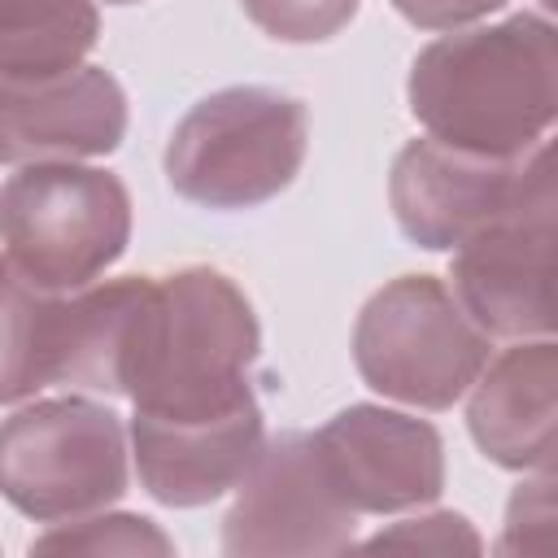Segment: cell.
Here are the masks:
<instances>
[{
	"mask_svg": "<svg viewBox=\"0 0 558 558\" xmlns=\"http://www.w3.org/2000/svg\"><path fill=\"white\" fill-rule=\"evenodd\" d=\"M74 344V292L26 279L0 253V405L65 384Z\"/></svg>",
	"mask_w": 558,
	"mask_h": 558,
	"instance_id": "cell-14",
	"label": "cell"
},
{
	"mask_svg": "<svg viewBox=\"0 0 558 558\" xmlns=\"http://www.w3.org/2000/svg\"><path fill=\"white\" fill-rule=\"evenodd\" d=\"M405 100L440 144L523 157L558 118V31L545 13L449 31L418 48Z\"/></svg>",
	"mask_w": 558,
	"mask_h": 558,
	"instance_id": "cell-2",
	"label": "cell"
},
{
	"mask_svg": "<svg viewBox=\"0 0 558 558\" xmlns=\"http://www.w3.org/2000/svg\"><path fill=\"white\" fill-rule=\"evenodd\" d=\"M466 392V427L488 462L506 471H554L558 349L549 336L519 340L484 362Z\"/></svg>",
	"mask_w": 558,
	"mask_h": 558,
	"instance_id": "cell-13",
	"label": "cell"
},
{
	"mask_svg": "<svg viewBox=\"0 0 558 558\" xmlns=\"http://www.w3.org/2000/svg\"><path fill=\"white\" fill-rule=\"evenodd\" d=\"M371 549H427V554H480L484 549V541H480V532L462 519V514H453V510H436V514H423V519H405V523H392V527H384L379 536H371L366 541Z\"/></svg>",
	"mask_w": 558,
	"mask_h": 558,
	"instance_id": "cell-18",
	"label": "cell"
},
{
	"mask_svg": "<svg viewBox=\"0 0 558 558\" xmlns=\"http://www.w3.org/2000/svg\"><path fill=\"white\" fill-rule=\"evenodd\" d=\"M235 488L240 493L222 519V554L231 558L344 554L353 545L357 514L331 488L305 432L266 440Z\"/></svg>",
	"mask_w": 558,
	"mask_h": 558,
	"instance_id": "cell-8",
	"label": "cell"
},
{
	"mask_svg": "<svg viewBox=\"0 0 558 558\" xmlns=\"http://www.w3.org/2000/svg\"><path fill=\"white\" fill-rule=\"evenodd\" d=\"M262 445H266V423L257 397L192 418L131 414V453H135L140 488L174 510L209 506L222 493H231L257 462Z\"/></svg>",
	"mask_w": 558,
	"mask_h": 558,
	"instance_id": "cell-12",
	"label": "cell"
},
{
	"mask_svg": "<svg viewBox=\"0 0 558 558\" xmlns=\"http://www.w3.org/2000/svg\"><path fill=\"white\" fill-rule=\"evenodd\" d=\"M541 4H554V0H541Z\"/></svg>",
	"mask_w": 558,
	"mask_h": 558,
	"instance_id": "cell-22",
	"label": "cell"
},
{
	"mask_svg": "<svg viewBox=\"0 0 558 558\" xmlns=\"http://www.w3.org/2000/svg\"><path fill=\"white\" fill-rule=\"evenodd\" d=\"M554 523V471H541L536 480L519 484L510 506H506V532H501V554H523L527 532H536V545L545 549V532Z\"/></svg>",
	"mask_w": 558,
	"mask_h": 558,
	"instance_id": "cell-19",
	"label": "cell"
},
{
	"mask_svg": "<svg viewBox=\"0 0 558 558\" xmlns=\"http://www.w3.org/2000/svg\"><path fill=\"white\" fill-rule=\"evenodd\" d=\"M31 554H157L170 558L174 541L144 514H83L52 523V532L31 541Z\"/></svg>",
	"mask_w": 558,
	"mask_h": 558,
	"instance_id": "cell-16",
	"label": "cell"
},
{
	"mask_svg": "<svg viewBox=\"0 0 558 558\" xmlns=\"http://www.w3.org/2000/svg\"><path fill=\"white\" fill-rule=\"evenodd\" d=\"M545 183H554L549 140L523 157H484L423 135L392 157L388 201L405 240L445 253L519 209Z\"/></svg>",
	"mask_w": 558,
	"mask_h": 558,
	"instance_id": "cell-7",
	"label": "cell"
},
{
	"mask_svg": "<svg viewBox=\"0 0 558 558\" xmlns=\"http://www.w3.org/2000/svg\"><path fill=\"white\" fill-rule=\"evenodd\" d=\"M449 292L484 336L554 331V183L453 248Z\"/></svg>",
	"mask_w": 558,
	"mask_h": 558,
	"instance_id": "cell-9",
	"label": "cell"
},
{
	"mask_svg": "<svg viewBox=\"0 0 558 558\" xmlns=\"http://www.w3.org/2000/svg\"><path fill=\"white\" fill-rule=\"evenodd\" d=\"M314 453L353 514H397L445 493V440L427 418L388 405H344L314 436Z\"/></svg>",
	"mask_w": 558,
	"mask_h": 558,
	"instance_id": "cell-10",
	"label": "cell"
},
{
	"mask_svg": "<svg viewBox=\"0 0 558 558\" xmlns=\"http://www.w3.org/2000/svg\"><path fill=\"white\" fill-rule=\"evenodd\" d=\"M100 35L92 0H0V74H52L78 65Z\"/></svg>",
	"mask_w": 558,
	"mask_h": 558,
	"instance_id": "cell-15",
	"label": "cell"
},
{
	"mask_svg": "<svg viewBox=\"0 0 558 558\" xmlns=\"http://www.w3.org/2000/svg\"><path fill=\"white\" fill-rule=\"evenodd\" d=\"M131 240V192L113 170L35 161L0 187L4 257L52 292L96 283Z\"/></svg>",
	"mask_w": 558,
	"mask_h": 558,
	"instance_id": "cell-4",
	"label": "cell"
},
{
	"mask_svg": "<svg viewBox=\"0 0 558 558\" xmlns=\"http://www.w3.org/2000/svg\"><path fill=\"white\" fill-rule=\"evenodd\" d=\"M484 362L488 336L436 275L384 283L353 323V366L362 384L418 410H449Z\"/></svg>",
	"mask_w": 558,
	"mask_h": 558,
	"instance_id": "cell-6",
	"label": "cell"
},
{
	"mask_svg": "<svg viewBox=\"0 0 558 558\" xmlns=\"http://www.w3.org/2000/svg\"><path fill=\"white\" fill-rule=\"evenodd\" d=\"M506 0H392V9L423 31H458L466 22H480L497 13Z\"/></svg>",
	"mask_w": 558,
	"mask_h": 558,
	"instance_id": "cell-20",
	"label": "cell"
},
{
	"mask_svg": "<svg viewBox=\"0 0 558 558\" xmlns=\"http://www.w3.org/2000/svg\"><path fill=\"white\" fill-rule=\"evenodd\" d=\"M262 349L253 301L214 266H179L170 275H140L122 357L118 397L135 414L192 418L253 401L248 371Z\"/></svg>",
	"mask_w": 558,
	"mask_h": 558,
	"instance_id": "cell-1",
	"label": "cell"
},
{
	"mask_svg": "<svg viewBox=\"0 0 558 558\" xmlns=\"http://www.w3.org/2000/svg\"><path fill=\"white\" fill-rule=\"evenodd\" d=\"M126 484V427L100 401L48 397L0 423V497L35 523L96 514Z\"/></svg>",
	"mask_w": 558,
	"mask_h": 558,
	"instance_id": "cell-5",
	"label": "cell"
},
{
	"mask_svg": "<svg viewBox=\"0 0 558 558\" xmlns=\"http://www.w3.org/2000/svg\"><path fill=\"white\" fill-rule=\"evenodd\" d=\"M105 4H140V0H105Z\"/></svg>",
	"mask_w": 558,
	"mask_h": 558,
	"instance_id": "cell-21",
	"label": "cell"
},
{
	"mask_svg": "<svg viewBox=\"0 0 558 558\" xmlns=\"http://www.w3.org/2000/svg\"><path fill=\"white\" fill-rule=\"evenodd\" d=\"M126 135V92L105 65L0 74V161L105 157Z\"/></svg>",
	"mask_w": 558,
	"mask_h": 558,
	"instance_id": "cell-11",
	"label": "cell"
},
{
	"mask_svg": "<svg viewBox=\"0 0 558 558\" xmlns=\"http://www.w3.org/2000/svg\"><path fill=\"white\" fill-rule=\"evenodd\" d=\"M310 113L279 87H222L201 96L166 144L170 187L205 209L275 201L305 161Z\"/></svg>",
	"mask_w": 558,
	"mask_h": 558,
	"instance_id": "cell-3",
	"label": "cell"
},
{
	"mask_svg": "<svg viewBox=\"0 0 558 558\" xmlns=\"http://www.w3.org/2000/svg\"><path fill=\"white\" fill-rule=\"evenodd\" d=\"M240 9L279 44H318L353 22L357 0H240Z\"/></svg>",
	"mask_w": 558,
	"mask_h": 558,
	"instance_id": "cell-17",
	"label": "cell"
}]
</instances>
